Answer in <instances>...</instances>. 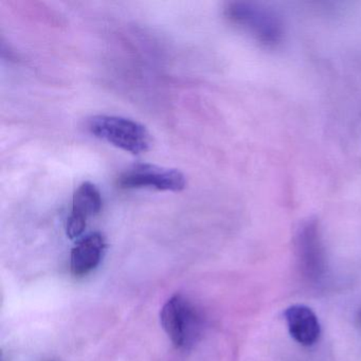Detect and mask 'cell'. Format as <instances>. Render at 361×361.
<instances>
[{"instance_id":"cell-1","label":"cell","mask_w":361,"mask_h":361,"mask_svg":"<svg viewBox=\"0 0 361 361\" xmlns=\"http://www.w3.org/2000/svg\"><path fill=\"white\" fill-rule=\"evenodd\" d=\"M88 130L97 138L128 153L139 155L151 149L152 136L139 122L118 116L99 115L90 118Z\"/></svg>"},{"instance_id":"cell-2","label":"cell","mask_w":361,"mask_h":361,"mask_svg":"<svg viewBox=\"0 0 361 361\" xmlns=\"http://www.w3.org/2000/svg\"><path fill=\"white\" fill-rule=\"evenodd\" d=\"M160 322L177 348L193 345L202 331V319L195 306L181 295H173L162 306Z\"/></svg>"},{"instance_id":"cell-3","label":"cell","mask_w":361,"mask_h":361,"mask_svg":"<svg viewBox=\"0 0 361 361\" xmlns=\"http://www.w3.org/2000/svg\"><path fill=\"white\" fill-rule=\"evenodd\" d=\"M226 16L264 45L274 46L282 39L283 30L279 18L261 6L247 1L228 4Z\"/></svg>"},{"instance_id":"cell-4","label":"cell","mask_w":361,"mask_h":361,"mask_svg":"<svg viewBox=\"0 0 361 361\" xmlns=\"http://www.w3.org/2000/svg\"><path fill=\"white\" fill-rule=\"evenodd\" d=\"M295 250L304 278L312 284H320L327 274V259L316 219H308L300 226L295 235Z\"/></svg>"},{"instance_id":"cell-5","label":"cell","mask_w":361,"mask_h":361,"mask_svg":"<svg viewBox=\"0 0 361 361\" xmlns=\"http://www.w3.org/2000/svg\"><path fill=\"white\" fill-rule=\"evenodd\" d=\"M121 189H154L158 191L180 192L187 179L176 169L162 168L151 164H134L121 173L118 178Z\"/></svg>"},{"instance_id":"cell-6","label":"cell","mask_w":361,"mask_h":361,"mask_svg":"<svg viewBox=\"0 0 361 361\" xmlns=\"http://www.w3.org/2000/svg\"><path fill=\"white\" fill-rule=\"evenodd\" d=\"M102 209V196L94 183H82L73 194V209L67 219L66 233L71 240L82 235L90 217L98 214Z\"/></svg>"},{"instance_id":"cell-7","label":"cell","mask_w":361,"mask_h":361,"mask_svg":"<svg viewBox=\"0 0 361 361\" xmlns=\"http://www.w3.org/2000/svg\"><path fill=\"white\" fill-rule=\"evenodd\" d=\"M289 334L303 346H312L321 335V325L314 310L303 304L289 306L284 312Z\"/></svg>"},{"instance_id":"cell-8","label":"cell","mask_w":361,"mask_h":361,"mask_svg":"<svg viewBox=\"0 0 361 361\" xmlns=\"http://www.w3.org/2000/svg\"><path fill=\"white\" fill-rule=\"evenodd\" d=\"M106 242L100 232L88 234L80 240L71 250V270L73 276L90 274L100 264Z\"/></svg>"},{"instance_id":"cell-9","label":"cell","mask_w":361,"mask_h":361,"mask_svg":"<svg viewBox=\"0 0 361 361\" xmlns=\"http://www.w3.org/2000/svg\"><path fill=\"white\" fill-rule=\"evenodd\" d=\"M358 319H359V322H360V325H361V308H360V310H359Z\"/></svg>"}]
</instances>
